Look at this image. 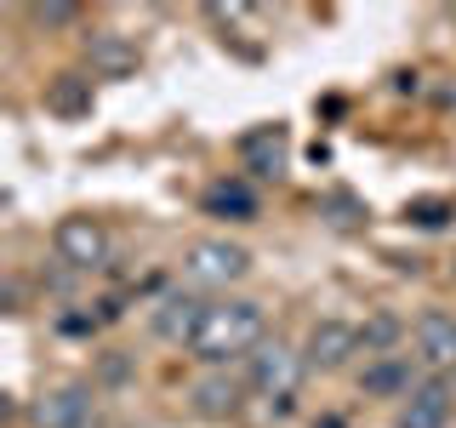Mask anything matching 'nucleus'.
Here are the masks:
<instances>
[{"label": "nucleus", "mask_w": 456, "mask_h": 428, "mask_svg": "<svg viewBox=\"0 0 456 428\" xmlns=\"http://www.w3.org/2000/svg\"><path fill=\"white\" fill-rule=\"evenodd\" d=\"M263 332H268V314L263 303L251 297H223V303L206 309L200 332L189 337V354L206 366H228V360H251L263 349Z\"/></svg>", "instance_id": "1"}, {"label": "nucleus", "mask_w": 456, "mask_h": 428, "mask_svg": "<svg viewBox=\"0 0 456 428\" xmlns=\"http://www.w3.org/2000/svg\"><path fill=\"white\" fill-rule=\"evenodd\" d=\"M303 371H308V360L297 349H285V342H263V349L251 354V389L285 417L291 399H297V389H303Z\"/></svg>", "instance_id": "2"}, {"label": "nucleus", "mask_w": 456, "mask_h": 428, "mask_svg": "<svg viewBox=\"0 0 456 428\" xmlns=\"http://www.w3.org/2000/svg\"><path fill=\"white\" fill-rule=\"evenodd\" d=\"M52 246H57V263H69L75 275H92V268L109 263V228L97 218H63L52 228Z\"/></svg>", "instance_id": "3"}, {"label": "nucleus", "mask_w": 456, "mask_h": 428, "mask_svg": "<svg viewBox=\"0 0 456 428\" xmlns=\"http://www.w3.org/2000/svg\"><path fill=\"white\" fill-rule=\"evenodd\" d=\"M246 268H251V251L234 246V240H194L189 257H183V275L194 285H234L246 280Z\"/></svg>", "instance_id": "4"}, {"label": "nucleus", "mask_w": 456, "mask_h": 428, "mask_svg": "<svg viewBox=\"0 0 456 428\" xmlns=\"http://www.w3.org/2000/svg\"><path fill=\"white\" fill-rule=\"evenodd\" d=\"M360 354V325H348V320H320L308 332V349H303V360L308 371H342Z\"/></svg>", "instance_id": "5"}, {"label": "nucleus", "mask_w": 456, "mask_h": 428, "mask_svg": "<svg viewBox=\"0 0 456 428\" xmlns=\"http://www.w3.org/2000/svg\"><path fill=\"white\" fill-rule=\"evenodd\" d=\"M445 423H451V383L428 377V383H417V389L405 394L394 428H445Z\"/></svg>", "instance_id": "6"}, {"label": "nucleus", "mask_w": 456, "mask_h": 428, "mask_svg": "<svg viewBox=\"0 0 456 428\" xmlns=\"http://www.w3.org/2000/svg\"><path fill=\"white\" fill-rule=\"evenodd\" d=\"M86 417H92V389L80 383H63L35 399V428H86Z\"/></svg>", "instance_id": "7"}, {"label": "nucleus", "mask_w": 456, "mask_h": 428, "mask_svg": "<svg viewBox=\"0 0 456 428\" xmlns=\"http://www.w3.org/2000/svg\"><path fill=\"white\" fill-rule=\"evenodd\" d=\"M206 309H211V303H200L194 292H171V297H160V309H154V337L183 342V349H189V337L200 332Z\"/></svg>", "instance_id": "8"}, {"label": "nucleus", "mask_w": 456, "mask_h": 428, "mask_svg": "<svg viewBox=\"0 0 456 428\" xmlns=\"http://www.w3.org/2000/svg\"><path fill=\"white\" fill-rule=\"evenodd\" d=\"M417 354L428 366H456V314L445 309L417 314Z\"/></svg>", "instance_id": "9"}, {"label": "nucleus", "mask_w": 456, "mask_h": 428, "mask_svg": "<svg viewBox=\"0 0 456 428\" xmlns=\"http://www.w3.org/2000/svg\"><path fill=\"white\" fill-rule=\"evenodd\" d=\"M360 389H365L370 399H399V394H411V389H417L411 354H382V360H370L365 377H360Z\"/></svg>", "instance_id": "10"}, {"label": "nucleus", "mask_w": 456, "mask_h": 428, "mask_svg": "<svg viewBox=\"0 0 456 428\" xmlns=\"http://www.w3.org/2000/svg\"><path fill=\"white\" fill-rule=\"evenodd\" d=\"M240 160H246V171H256V177H280L285 171V132L280 126H256V132L240 137Z\"/></svg>", "instance_id": "11"}, {"label": "nucleus", "mask_w": 456, "mask_h": 428, "mask_svg": "<svg viewBox=\"0 0 456 428\" xmlns=\"http://www.w3.org/2000/svg\"><path fill=\"white\" fill-rule=\"evenodd\" d=\"M206 211H211V218H240V223H246V218H256V194L246 189V183H234V177L211 183V189H206Z\"/></svg>", "instance_id": "12"}, {"label": "nucleus", "mask_w": 456, "mask_h": 428, "mask_svg": "<svg viewBox=\"0 0 456 428\" xmlns=\"http://www.w3.org/2000/svg\"><path fill=\"white\" fill-rule=\"evenodd\" d=\"M194 411H200V417H211V423L234 417V411H240V389H234L228 377H206V383H194Z\"/></svg>", "instance_id": "13"}, {"label": "nucleus", "mask_w": 456, "mask_h": 428, "mask_svg": "<svg viewBox=\"0 0 456 428\" xmlns=\"http://www.w3.org/2000/svg\"><path fill=\"white\" fill-rule=\"evenodd\" d=\"M86 52H92V69H103V75H126V69L137 63L132 40H120V35H92Z\"/></svg>", "instance_id": "14"}, {"label": "nucleus", "mask_w": 456, "mask_h": 428, "mask_svg": "<svg viewBox=\"0 0 456 428\" xmlns=\"http://www.w3.org/2000/svg\"><path fill=\"white\" fill-rule=\"evenodd\" d=\"M399 332H405V325H399V314L377 309V314H370V320L360 325V349H365V354H377V360H382V354H394Z\"/></svg>", "instance_id": "15"}, {"label": "nucleus", "mask_w": 456, "mask_h": 428, "mask_svg": "<svg viewBox=\"0 0 456 428\" xmlns=\"http://www.w3.org/2000/svg\"><path fill=\"white\" fill-rule=\"evenodd\" d=\"M46 103L57 114H86L92 109V80H80V75H57L52 80V92H46Z\"/></svg>", "instance_id": "16"}, {"label": "nucleus", "mask_w": 456, "mask_h": 428, "mask_svg": "<svg viewBox=\"0 0 456 428\" xmlns=\"http://www.w3.org/2000/svg\"><path fill=\"white\" fill-rule=\"evenodd\" d=\"M75 18H80V12L69 6V0H52V6H35V23H52V29H57V23H75Z\"/></svg>", "instance_id": "17"}]
</instances>
